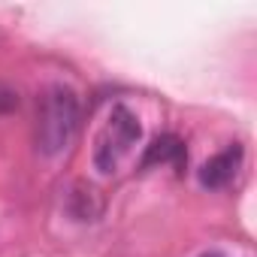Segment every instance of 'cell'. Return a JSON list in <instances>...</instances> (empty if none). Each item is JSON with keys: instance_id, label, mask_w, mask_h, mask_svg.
I'll use <instances>...</instances> for the list:
<instances>
[{"instance_id": "6da1fadb", "label": "cell", "mask_w": 257, "mask_h": 257, "mask_svg": "<svg viewBox=\"0 0 257 257\" xmlns=\"http://www.w3.org/2000/svg\"><path fill=\"white\" fill-rule=\"evenodd\" d=\"M79 131V97L67 85H52L40 100L37 115V149L46 158L61 155Z\"/></svg>"}, {"instance_id": "7a4b0ae2", "label": "cell", "mask_w": 257, "mask_h": 257, "mask_svg": "<svg viewBox=\"0 0 257 257\" xmlns=\"http://www.w3.org/2000/svg\"><path fill=\"white\" fill-rule=\"evenodd\" d=\"M143 137L140 118L127 109V106H115L106 118V124L100 127V134L94 140V167L109 176L121 167V161L134 152V146Z\"/></svg>"}, {"instance_id": "3957f363", "label": "cell", "mask_w": 257, "mask_h": 257, "mask_svg": "<svg viewBox=\"0 0 257 257\" xmlns=\"http://www.w3.org/2000/svg\"><path fill=\"white\" fill-rule=\"evenodd\" d=\"M239 167H242V146H230V149L218 152L212 161L203 164V170H200V185L218 191V188H224V185L233 182V176L239 173Z\"/></svg>"}, {"instance_id": "277c9868", "label": "cell", "mask_w": 257, "mask_h": 257, "mask_svg": "<svg viewBox=\"0 0 257 257\" xmlns=\"http://www.w3.org/2000/svg\"><path fill=\"white\" fill-rule=\"evenodd\" d=\"M185 161H188V155H185V143H182L176 134H164V137H158V140L146 149V155H143V170L158 167V164H170V167L182 170Z\"/></svg>"}, {"instance_id": "5b68a950", "label": "cell", "mask_w": 257, "mask_h": 257, "mask_svg": "<svg viewBox=\"0 0 257 257\" xmlns=\"http://www.w3.org/2000/svg\"><path fill=\"white\" fill-rule=\"evenodd\" d=\"M16 106H19V94L10 91L7 85H0V115H4V112H13Z\"/></svg>"}, {"instance_id": "8992f818", "label": "cell", "mask_w": 257, "mask_h": 257, "mask_svg": "<svg viewBox=\"0 0 257 257\" xmlns=\"http://www.w3.org/2000/svg\"><path fill=\"white\" fill-rule=\"evenodd\" d=\"M200 257H227V254H224V251H203Z\"/></svg>"}]
</instances>
